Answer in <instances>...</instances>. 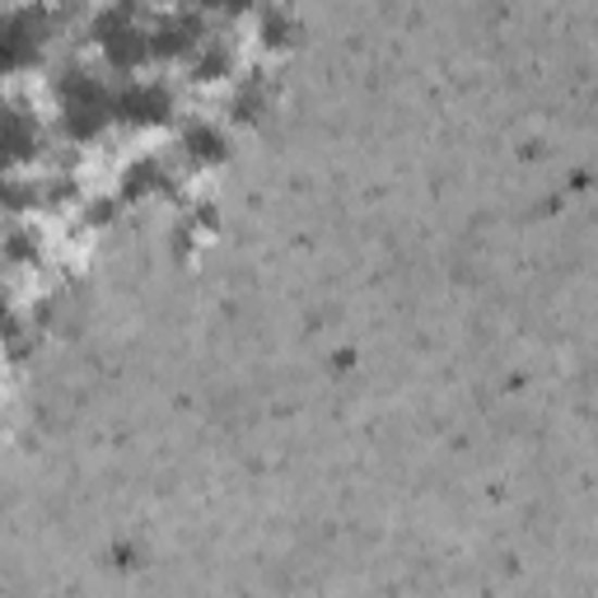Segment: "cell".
<instances>
[{"mask_svg": "<svg viewBox=\"0 0 598 598\" xmlns=\"http://www.w3.org/2000/svg\"><path fill=\"white\" fill-rule=\"evenodd\" d=\"M38 24L28 14H0V71H20L38 57Z\"/></svg>", "mask_w": 598, "mask_h": 598, "instance_id": "obj_4", "label": "cell"}, {"mask_svg": "<svg viewBox=\"0 0 598 598\" xmlns=\"http://www.w3.org/2000/svg\"><path fill=\"white\" fill-rule=\"evenodd\" d=\"M99 38H103V52L113 57V66H122V71H132V66H140V61L150 57V38L127 24V10L103 14V20H99Z\"/></svg>", "mask_w": 598, "mask_h": 598, "instance_id": "obj_2", "label": "cell"}, {"mask_svg": "<svg viewBox=\"0 0 598 598\" xmlns=\"http://www.w3.org/2000/svg\"><path fill=\"white\" fill-rule=\"evenodd\" d=\"M28 201H34V192H24V183H0V207L5 211H24Z\"/></svg>", "mask_w": 598, "mask_h": 598, "instance_id": "obj_8", "label": "cell"}, {"mask_svg": "<svg viewBox=\"0 0 598 598\" xmlns=\"http://www.w3.org/2000/svg\"><path fill=\"white\" fill-rule=\"evenodd\" d=\"M173 113V99L164 85H127L113 94V117L132 122V127H150V122H164Z\"/></svg>", "mask_w": 598, "mask_h": 598, "instance_id": "obj_3", "label": "cell"}, {"mask_svg": "<svg viewBox=\"0 0 598 598\" xmlns=\"http://www.w3.org/2000/svg\"><path fill=\"white\" fill-rule=\"evenodd\" d=\"M183 146L197 154V160H207V164H215V160H225V132H215V127H187V136H183Z\"/></svg>", "mask_w": 598, "mask_h": 598, "instance_id": "obj_7", "label": "cell"}, {"mask_svg": "<svg viewBox=\"0 0 598 598\" xmlns=\"http://www.w3.org/2000/svg\"><path fill=\"white\" fill-rule=\"evenodd\" d=\"M34 146H38L34 122L24 113H14V108H0V169L24 164L28 154H34Z\"/></svg>", "mask_w": 598, "mask_h": 598, "instance_id": "obj_5", "label": "cell"}, {"mask_svg": "<svg viewBox=\"0 0 598 598\" xmlns=\"http://www.w3.org/2000/svg\"><path fill=\"white\" fill-rule=\"evenodd\" d=\"M192 34H197V24L192 20H178V24H164L160 34L150 38V57H178L183 47H192Z\"/></svg>", "mask_w": 598, "mask_h": 598, "instance_id": "obj_6", "label": "cell"}, {"mask_svg": "<svg viewBox=\"0 0 598 598\" xmlns=\"http://www.w3.org/2000/svg\"><path fill=\"white\" fill-rule=\"evenodd\" d=\"M286 34H290L286 20H266V42H286Z\"/></svg>", "mask_w": 598, "mask_h": 598, "instance_id": "obj_9", "label": "cell"}, {"mask_svg": "<svg viewBox=\"0 0 598 598\" xmlns=\"http://www.w3.org/2000/svg\"><path fill=\"white\" fill-rule=\"evenodd\" d=\"M10 333H14V319H10V309L0 304V337H10Z\"/></svg>", "mask_w": 598, "mask_h": 598, "instance_id": "obj_10", "label": "cell"}, {"mask_svg": "<svg viewBox=\"0 0 598 598\" xmlns=\"http://www.w3.org/2000/svg\"><path fill=\"white\" fill-rule=\"evenodd\" d=\"M61 113H66L71 136L89 140L113 122V94L94 80V75H71V80L61 85Z\"/></svg>", "mask_w": 598, "mask_h": 598, "instance_id": "obj_1", "label": "cell"}]
</instances>
